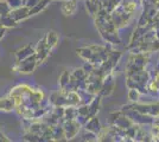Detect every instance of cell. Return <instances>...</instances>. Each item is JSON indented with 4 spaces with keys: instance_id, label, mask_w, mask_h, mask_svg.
<instances>
[{
    "instance_id": "9",
    "label": "cell",
    "mask_w": 159,
    "mask_h": 142,
    "mask_svg": "<svg viewBox=\"0 0 159 142\" xmlns=\"http://www.w3.org/2000/svg\"><path fill=\"white\" fill-rule=\"evenodd\" d=\"M21 2H23V0H8V6L12 8H17L21 5Z\"/></svg>"
},
{
    "instance_id": "1",
    "label": "cell",
    "mask_w": 159,
    "mask_h": 142,
    "mask_svg": "<svg viewBox=\"0 0 159 142\" xmlns=\"http://www.w3.org/2000/svg\"><path fill=\"white\" fill-rule=\"evenodd\" d=\"M36 64H37V57H36V54H33L25 59L18 62V68L21 72L29 74L33 71V69L36 68Z\"/></svg>"
},
{
    "instance_id": "7",
    "label": "cell",
    "mask_w": 159,
    "mask_h": 142,
    "mask_svg": "<svg viewBox=\"0 0 159 142\" xmlns=\"http://www.w3.org/2000/svg\"><path fill=\"white\" fill-rule=\"evenodd\" d=\"M44 38H45V41H47L48 46L50 47V49H52V47L56 45L57 39H58V37H57L56 32H53V31H51V32H48L47 37H44Z\"/></svg>"
},
{
    "instance_id": "5",
    "label": "cell",
    "mask_w": 159,
    "mask_h": 142,
    "mask_svg": "<svg viewBox=\"0 0 159 142\" xmlns=\"http://www.w3.org/2000/svg\"><path fill=\"white\" fill-rule=\"evenodd\" d=\"M48 4H49V0H40L39 2H37L34 6H32L31 8H29V17L38 13L39 11H43V10L47 7Z\"/></svg>"
},
{
    "instance_id": "3",
    "label": "cell",
    "mask_w": 159,
    "mask_h": 142,
    "mask_svg": "<svg viewBox=\"0 0 159 142\" xmlns=\"http://www.w3.org/2000/svg\"><path fill=\"white\" fill-rule=\"evenodd\" d=\"M10 15H11L16 21L21 20V19H25L26 17H29V7L27 6L17 7V8H14L13 11L10 13Z\"/></svg>"
},
{
    "instance_id": "8",
    "label": "cell",
    "mask_w": 159,
    "mask_h": 142,
    "mask_svg": "<svg viewBox=\"0 0 159 142\" xmlns=\"http://www.w3.org/2000/svg\"><path fill=\"white\" fill-rule=\"evenodd\" d=\"M13 108V100L11 98H0V109L10 111Z\"/></svg>"
},
{
    "instance_id": "6",
    "label": "cell",
    "mask_w": 159,
    "mask_h": 142,
    "mask_svg": "<svg viewBox=\"0 0 159 142\" xmlns=\"http://www.w3.org/2000/svg\"><path fill=\"white\" fill-rule=\"evenodd\" d=\"M62 12L66 14V15H70V14H73L75 12V10H76V4H75V1H71V0H69V1H66L64 2L63 5H62Z\"/></svg>"
},
{
    "instance_id": "2",
    "label": "cell",
    "mask_w": 159,
    "mask_h": 142,
    "mask_svg": "<svg viewBox=\"0 0 159 142\" xmlns=\"http://www.w3.org/2000/svg\"><path fill=\"white\" fill-rule=\"evenodd\" d=\"M50 51V47L48 46L45 38H43L42 41L38 43V47H37V52H36V57H37V61H44L47 58L48 54Z\"/></svg>"
},
{
    "instance_id": "4",
    "label": "cell",
    "mask_w": 159,
    "mask_h": 142,
    "mask_svg": "<svg viewBox=\"0 0 159 142\" xmlns=\"http://www.w3.org/2000/svg\"><path fill=\"white\" fill-rule=\"evenodd\" d=\"M33 54H34V51H33V49L31 47V45H26L25 47H23L21 50H19V51L17 52V62L23 61V59L30 57V56Z\"/></svg>"
}]
</instances>
